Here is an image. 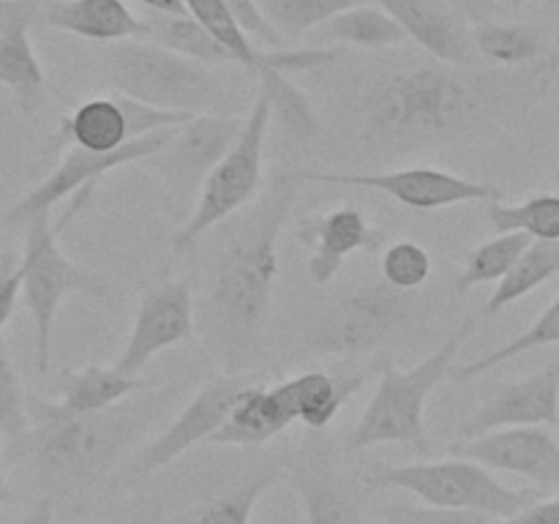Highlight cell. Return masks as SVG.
Returning <instances> with one entry per match:
<instances>
[{
  "label": "cell",
  "mask_w": 559,
  "mask_h": 524,
  "mask_svg": "<svg viewBox=\"0 0 559 524\" xmlns=\"http://www.w3.org/2000/svg\"><path fill=\"white\" fill-rule=\"evenodd\" d=\"M555 76V55L519 69L413 58L360 76L349 115L369 151L404 156L513 123L549 93Z\"/></svg>",
  "instance_id": "1"
},
{
  "label": "cell",
  "mask_w": 559,
  "mask_h": 524,
  "mask_svg": "<svg viewBox=\"0 0 559 524\" xmlns=\"http://www.w3.org/2000/svg\"><path fill=\"white\" fill-rule=\"evenodd\" d=\"M298 186L293 169H276L213 262L207 322L229 366L249 358L260 344L278 276V235L298 200Z\"/></svg>",
  "instance_id": "2"
},
{
  "label": "cell",
  "mask_w": 559,
  "mask_h": 524,
  "mask_svg": "<svg viewBox=\"0 0 559 524\" xmlns=\"http://www.w3.org/2000/svg\"><path fill=\"white\" fill-rule=\"evenodd\" d=\"M156 413L158 404L131 402L102 413L71 415L47 398L27 396L31 426L16 442L41 484L71 495L107 478L118 458L156 420Z\"/></svg>",
  "instance_id": "3"
},
{
  "label": "cell",
  "mask_w": 559,
  "mask_h": 524,
  "mask_svg": "<svg viewBox=\"0 0 559 524\" xmlns=\"http://www.w3.org/2000/svg\"><path fill=\"white\" fill-rule=\"evenodd\" d=\"M98 60L118 96L173 112L233 115V85L218 66L197 63L145 38L104 44Z\"/></svg>",
  "instance_id": "4"
},
{
  "label": "cell",
  "mask_w": 559,
  "mask_h": 524,
  "mask_svg": "<svg viewBox=\"0 0 559 524\" xmlns=\"http://www.w3.org/2000/svg\"><path fill=\"white\" fill-rule=\"evenodd\" d=\"M473 325L475 317L469 314L435 353L426 355L413 369H399L393 360H382L380 385L371 402L366 404L358 424L344 437V451L355 453L374 445H407L420 456H429L426 402L431 391L451 374L453 358Z\"/></svg>",
  "instance_id": "5"
},
{
  "label": "cell",
  "mask_w": 559,
  "mask_h": 524,
  "mask_svg": "<svg viewBox=\"0 0 559 524\" xmlns=\"http://www.w3.org/2000/svg\"><path fill=\"white\" fill-rule=\"evenodd\" d=\"M93 191H96V186H85L82 191H76L58 224H52L49 213H41V216L31 218L25 224V251H22L20 262L22 300L31 311L33 331H36L38 374L49 371L55 320H58L60 303H63L66 295L82 293L91 295V298L107 295V282L93 271H87V267L76 265L74 260H69L58 243V235L69 227V222L80 213V207L91 202Z\"/></svg>",
  "instance_id": "6"
},
{
  "label": "cell",
  "mask_w": 559,
  "mask_h": 524,
  "mask_svg": "<svg viewBox=\"0 0 559 524\" xmlns=\"http://www.w3.org/2000/svg\"><path fill=\"white\" fill-rule=\"evenodd\" d=\"M371 489H402L424 500L426 505L459 508V511L484 513L489 519H506L540 500L535 489H513L497 480L480 464L469 458H440V462L377 464L366 475Z\"/></svg>",
  "instance_id": "7"
},
{
  "label": "cell",
  "mask_w": 559,
  "mask_h": 524,
  "mask_svg": "<svg viewBox=\"0 0 559 524\" xmlns=\"http://www.w3.org/2000/svg\"><path fill=\"white\" fill-rule=\"evenodd\" d=\"M271 120V102L257 87L254 104L243 120V131L202 183L194 211L173 235V251H189L207 229L227 222L254 200L262 183V156H265Z\"/></svg>",
  "instance_id": "8"
},
{
  "label": "cell",
  "mask_w": 559,
  "mask_h": 524,
  "mask_svg": "<svg viewBox=\"0 0 559 524\" xmlns=\"http://www.w3.org/2000/svg\"><path fill=\"white\" fill-rule=\"evenodd\" d=\"M243 120L240 115H191L183 126L175 129L167 147L151 158L162 180L164 205L175 222L183 224L191 216L202 183L222 162L224 153L235 145L243 131Z\"/></svg>",
  "instance_id": "9"
},
{
  "label": "cell",
  "mask_w": 559,
  "mask_h": 524,
  "mask_svg": "<svg viewBox=\"0 0 559 524\" xmlns=\"http://www.w3.org/2000/svg\"><path fill=\"white\" fill-rule=\"evenodd\" d=\"M413 309V295L371 282L338 300L311 325L306 347L314 355H360L380 349Z\"/></svg>",
  "instance_id": "10"
},
{
  "label": "cell",
  "mask_w": 559,
  "mask_h": 524,
  "mask_svg": "<svg viewBox=\"0 0 559 524\" xmlns=\"http://www.w3.org/2000/svg\"><path fill=\"white\" fill-rule=\"evenodd\" d=\"M295 178L304 183L328 186H355L388 194L391 200L413 207V211H437V207L462 205V202H502L506 191L491 183L464 178L437 167H404L385 169V172H314V169H293Z\"/></svg>",
  "instance_id": "11"
},
{
  "label": "cell",
  "mask_w": 559,
  "mask_h": 524,
  "mask_svg": "<svg viewBox=\"0 0 559 524\" xmlns=\"http://www.w3.org/2000/svg\"><path fill=\"white\" fill-rule=\"evenodd\" d=\"M173 134L175 129H164L156 131V134L136 136V140H129L123 147H118V151L112 153H87L82 151V147H69L66 156L60 158L58 167L3 213L5 224H9V227H16V224L25 227L31 218L49 213L58 202H63L66 196L76 194V191H82L85 186H96L98 180L107 172H112V169L126 167V164L134 162H145V158L151 162L156 153H162L164 147H167Z\"/></svg>",
  "instance_id": "12"
},
{
  "label": "cell",
  "mask_w": 559,
  "mask_h": 524,
  "mask_svg": "<svg viewBox=\"0 0 559 524\" xmlns=\"http://www.w3.org/2000/svg\"><path fill=\"white\" fill-rule=\"evenodd\" d=\"M260 382L254 371H227V374L211 377L200 391L191 396V402L180 409L178 418L140 451L136 469L140 473H156V469L173 464L180 453L191 451L200 442H207L222 424L227 420L235 398L249 385Z\"/></svg>",
  "instance_id": "13"
},
{
  "label": "cell",
  "mask_w": 559,
  "mask_h": 524,
  "mask_svg": "<svg viewBox=\"0 0 559 524\" xmlns=\"http://www.w3.org/2000/svg\"><path fill=\"white\" fill-rule=\"evenodd\" d=\"M451 456L469 458L486 469L519 475L540 495L559 491V442L555 431L546 426H516L486 431L473 440H459L451 445Z\"/></svg>",
  "instance_id": "14"
},
{
  "label": "cell",
  "mask_w": 559,
  "mask_h": 524,
  "mask_svg": "<svg viewBox=\"0 0 559 524\" xmlns=\"http://www.w3.org/2000/svg\"><path fill=\"white\" fill-rule=\"evenodd\" d=\"M194 333V295L191 282L173 278L158 284L142 298L131 336L126 338L112 369L126 377H140V371L164 349L186 342Z\"/></svg>",
  "instance_id": "15"
},
{
  "label": "cell",
  "mask_w": 559,
  "mask_h": 524,
  "mask_svg": "<svg viewBox=\"0 0 559 524\" xmlns=\"http://www.w3.org/2000/svg\"><path fill=\"white\" fill-rule=\"evenodd\" d=\"M516 426L559 429V364L546 366L519 382L495 388L459 426V434L462 440H473L486 431L516 429Z\"/></svg>",
  "instance_id": "16"
},
{
  "label": "cell",
  "mask_w": 559,
  "mask_h": 524,
  "mask_svg": "<svg viewBox=\"0 0 559 524\" xmlns=\"http://www.w3.org/2000/svg\"><path fill=\"white\" fill-rule=\"evenodd\" d=\"M429 58L453 66H475L467 16L445 0H374Z\"/></svg>",
  "instance_id": "17"
},
{
  "label": "cell",
  "mask_w": 559,
  "mask_h": 524,
  "mask_svg": "<svg viewBox=\"0 0 559 524\" xmlns=\"http://www.w3.org/2000/svg\"><path fill=\"white\" fill-rule=\"evenodd\" d=\"M300 243L309 246V276L314 284H331L355 251L374 249L382 240L380 229L371 227L369 216L358 207H336L317 213L298 229Z\"/></svg>",
  "instance_id": "18"
},
{
  "label": "cell",
  "mask_w": 559,
  "mask_h": 524,
  "mask_svg": "<svg viewBox=\"0 0 559 524\" xmlns=\"http://www.w3.org/2000/svg\"><path fill=\"white\" fill-rule=\"evenodd\" d=\"M364 382L366 374L331 377L325 371H304V374L267 388V398L287 426L300 420L306 429L322 431L353 402Z\"/></svg>",
  "instance_id": "19"
},
{
  "label": "cell",
  "mask_w": 559,
  "mask_h": 524,
  "mask_svg": "<svg viewBox=\"0 0 559 524\" xmlns=\"http://www.w3.org/2000/svg\"><path fill=\"white\" fill-rule=\"evenodd\" d=\"M38 20L52 31L98 44L145 38V25L123 0H52L44 5Z\"/></svg>",
  "instance_id": "20"
},
{
  "label": "cell",
  "mask_w": 559,
  "mask_h": 524,
  "mask_svg": "<svg viewBox=\"0 0 559 524\" xmlns=\"http://www.w3.org/2000/svg\"><path fill=\"white\" fill-rule=\"evenodd\" d=\"M309 524H364L358 497L331 456H304L289 473Z\"/></svg>",
  "instance_id": "21"
},
{
  "label": "cell",
  "mask_w": 559,
  "mask_h": 524,
  "mask_svg": "<svg viewBox=\"0 0 559 524\" xmlns=\"http://www.w3.org/2000/svg\"><path fill=\"white\" fill-rule=\"evenodd\" d=\"M0 85L9 87L16 107L25 115H36L47 102V76L27 22L0 33Z\"/></svg>",
  "instance_id": "22"
},
{
  "label": "cell",
  "mask_w": 559,
  "mask_h": 524,
  "mask_svg": "<svg viewBox=\"0 0 559 524\" xmlns=\"http://www.w3.org/2000/svg\"><path fill=\"white\" fill-rule=\"evenodd\" d=\"M147 380L142 377H126L115 369H104V366H85L82 371L66 369L58 377V404L63 413L71 415H87L102 413V409L115 407L123 398L134 396L136 391H147Z\"/></svg>",
  "instance_id": "23"
},
{
  "label": "cell",
  "mask_w": 559,
  "mask_h": 524,
  "mask_svg": "<svg viewBox=\"0 0 559 524\" xmlns=\"http://www.w3.org/2000/svg\"><path fill=\"white\" fill-rule=\"evenodd\" d=\"M58 142H71L87 153H112L129 142L126 118L115 96L87 98L60 120Z\"/></svg>",
  "instance_id": "24"
},
{
  "label": "cell",
  "mask_w": 559,
  "mask_h": 524,
  "mask_svg": "<svg viewBox=\"0 0 559 524\" xmlns=\"http://www.w3.org/2000/svg\"><path fill=\"white\" fill-rule=\"evenodd\" d=\"M284 429H287V424L278 418L271 398H267V385L260 380L254 382V385L246 388V391L235 398L227 420H224L222 429L207 440V445H265L267 440L278 437Z\"/></svg>",
  "instance_id": "25"
},
{
  "label": "cell",
  "mask_w": 559,
  "mask_h": 524,
  "mask_svg": "<svg viewBox=\"0 0 559 524\" xmlns=\"http://www.w3.org/2000/svg\"><path fill=\"white\" fill-rule=\"evenodd\" d=\"M145 25V41L158 44V47L178 52L183 58L197 60L205 66H218V69H229L235 66L233 55L189 14H156L147 11L142 20Z\"/></svg>",
  "instance_id": "26"
},
{
  "label": "cell",
  "mask_w": 559,
  "mask_h": 524,
  "mask_svg": "<svg viewBox=\"0 0 559 524\" xmlns=\"http://www.w3.org/2000/svg\"><path fill=\"white\" fill-rule=\"evenodd\" d=\"M559 276V240H533V243L524 249V254L519 257L516 265L511 267L506 278L495 287V293L489 295L484 306L486 317L500 314L502 309L513 306L516 300H522L524 295L535 293L538 287H544L549 278Z\"/></svg>",
  "instance_id": "27"
},
{
  "label": "cell",
  "mask_w": 559,
  "mask_h": 524,
  "mask_svg": "<svg viewBox=\"0 0 559 524\" xmlns=\"http://www.w3.org/2000/svg\"><path fill=\"white\" fill-rule=\"evenodd\" d=\"M475 55L500 69H519L544 58V38L522 22H480L473 31Z\"/></svg>",
  "instance_id": "28"
},
{
  "label": "cell",
  "mask_w": 559,
  "mask_h": 524,
  "mask_svg": "<svg viewBox=\"0 0 559 524\" xmlns=\"http://www.w3.org/2000/svg\"><path fill=\"white\" fill-rule=\"evenodd\" d=\"M322 36L358 49H393L407 41L402 27L380 5L371 3H360L333 16L328 25H322Z\"/></svg>",
  "instance_id": "29"
},
{
  "label": "cell",
  "mask_w": 559,
  "mask_h": 524,
  "mask_svg": "<svg viewBox=\"0 0 559 524\" xmlns=\"http://www.w3.org/2000/svg\"><path fill=\"white\" fill-rule=\"evenodd\" d=\"M278 475H282L278 467L257 469L243 484H238L227 495L216 497V500H207L202 505L191 508L175 524H251L254 508L260 505L262 495L276 484Z\"/></svg>",
  "instance_id": "30"
},
{
  "label": "cell",
  "mask_w": 559,
  "mask_h": 524,
  "mask_svg": "<svg viewBox=\"0 0 559 524\" xmlns=\"http://www.w3.org/2000/svg\"><path fill=\"white\" fill-rule=\"evenodd\" d=\"M257 80H260V91L271 102V118H276L287 134H293L295 140H314L320 134L322 123L314 104L298 85L287 80V74L265 69L257 74Z\"/></svg>",
  "instance_id": "31"
},
{
  "label": "cell",
  "mask_w": 559,
  "mask_h": 524,
  "mask_svg": "<svg viewBox=\"0 0 559 524\" xmlns=\"http://www.w3.org/2000/svg\"><path fill=\"white\" fill-rule=\"evenodd\" d=\"M551 344H559V295L551 300L549 309H546L544 314L527 327V331L519 333L516 338H511V342L502 344V347L469 360V364L456 366V369H451V374L448 377H451L453 382H469L475 380V377L486 374V371L497 369V366L508 364V360L519 358V355L533 353V349H540V347H551Z\"/></svg>",
  "instance_id": "32"
},
{
  "label": "cell",
  "mask_w": 559,
  "mask_h": 524,
  "mask_svg": "<svg viewBox=\"0 0 559 524\" xmlns=\"http://www.w3.org/2000/svg\"><path fill=\"white\" fill-rule=\"evenodd\" d=\"M486 216L497 233H522L530 240H559V194H533L519 205L489 202Z\"/></svg>",
  "instance_id": "33"
},
{
  "label": "cell",
  "mask_w": 559,
  "mask_h": 524,
  "mask_svg": "<svg viewBox=\"0 0 559 524\" xmlns=\"http://www.w3.org/2000/svg\"><path fill=\"white\" fill-rule=\"evenodd\" d=\"M533 243L522 233H497V238L480 243L464 262V271L456 278V293H469L480 284H500L511 273L524 249Z\"/></svg>",
  "instance_id": "34"
},
{
  "label": "cell",
  "mask_w": 559,
  "mask_h": 524,
  "mask_svg": "<svg viewBox=\"0 0 559 524\" xmlns=\"http://www.w3.org/2000/svg\"><path fill=\"white\" fill-rule=\"evenodd\" d=\"M257 3L267 22L282 33V38H300L314 27L328 25L342 11L369 0H257Z\"/></svg>",
  "instance_id": "35"
},
{
  "label": "cell",
  "mask_w": 559,
  "mask_h": 524,
  "mask_svg": "<svg viewBox=\"0 0 559 524\" xmlns=\"http://www.w3.org/2000/svg\"><path fill=\"white\" fill-rule=\"evenodd\" d=\"M431 271H435V262L418 240H396V243L388 246L380 262L382 282L399 293L409 295L429 282Z\"/></svg>",
  "instance_id": "36"
},
{
  "label": "cell",
  "mask_w": 559,
  "mask_h": 524,
  "mask_svg": "<svg viewBox=\"0 0 559 524\" xmlns=\"http://www.w3.org/2000/svg\"><path fill=\"white\" fill-rule=\"evenodd\" d=\"M31 426L27 418V393L22 388L16 366L11 360L9 347L0 338V434L9 440H20Z\"/></svg>",
  "instance_id": "37"
},
{
  "label": "cell",
  "mask_w": 559,
  "mask_h": 524,
  "mask_svg": "<svg viewBox=\"0 0 559 524\" xmlns=\"http://www.w3.org/2000/svg\"><path fill=\"white\" fill-rule=\"evenodd\" d=\"M115 102H118L120 112L126 118V131H129V140H136V136L156 134V131L164 129H178L186 120L191 118L189 112H173V109L151 107L145 102H136V98L118 96L115 93Z\"/></svg>",
  "instance_id": "38"
},
{
  "label": "cell",
  "mask_w": 559,
  "mask_h": 524,
  "mask_svg": "<svg viewBox=\"0 0 559 524\" xmlns=\"http://www.w3.org/2000/svg\"><path fill=\"white\" fill-rule=\"evenodd\" d=\"M388 524H491L495 519L475 511H459V508L440 505H409V502H391L385 508Z\"/></svg>",
  "instance_id": "39"
},
{
  "label": "cell",
  "mask_w": 559,
  "mask_h": 524,
  "mask_svg": "<svg viewBox=\"0 0 559 524\" xmlns=\"http://www.w3.org/2000/svg\"><path fill=\"white\" fill-rule=\"evenodd\" d=\"M227 5H229V11H233L238 27L246 33V38H249V41L251 38H257V41H260V49L262 47L282 49V44H284L282 33H278L271 22H267V16L262 14V9L257 0H227Z\"/></svg>",
  "instance_id": "40"
},
{
  "label": "cell",
  "mask_w": 559,
  "mask_h": 524,
  "mask_svg": "<svg viewBox=\"0 0 559 524\" xmlns=\"http://www.w3.org/2000/svg\"><path fill=\"white\" fill-rule=\"evenodd\" d=\"M22 298V273L14 257L0 260V331L11 320L16 309V300Z\"/></svg>",
  "instance_id": "41"
},
{
  "label": "cell",
  "mask_w": 559,
  "mask_h": 524,
  "mask_svg": "<svg viewBox=\"0 0 559 524\" xmlns=\"http://www.w3.org/2000/svg\"><path fill=\"white\" fill-rule=\"evenodd\" d=\"M491 524H559V495L549 497V500H535L516 511L513 516L495 519Z\"/></svg>",
  "instance_id": "42"
},
{
  "label": "cell",
  "mask_w": 559,
  "mask_h": 524,
  "mask_svg": "<svg viewBox=\"0 0 559 524\" xmlns=\"http://www.w3.org/2000/svg\"><path fill=\"white\" fill-rule=\"evenodd\" d=\"M38 14H41V0H0V33L20 22L33 25Z\"/></svg>",
  "instance_id": "43"
},
{
  "label": "cell",
  "mask_w": 559,
  "mask_h": 524,
  "mask_svg": "<svg viewBox=\"0 0 559 524\" xmlns=\"http://www.w3.org/2000/svg\"><path fill=\"white\" fill-rule=\"evenodd\" d=\"M445 3H451L459 14L467 16V22H478V25L506 16L500 0H445Z\"/></svg>",
  "instance_id": "44"
},
{
  "label": "cell",
  "mask_w": 559,
  "mask_h": 524,
  "mask_svg": "<svg viewBox=\"0 0 559 524\" xmlns=\"http://www.w3.org/2000/svg\"><path fill=\"white\" fill-rule=\"evenodd\" d=\"M14 524H55L52 502H49V500L38 502L36 508H31V511H27L22 519H16Z\"/></svg>",
  "instance_id": "45"
},
{
  "label": "cell",
  "mask_w": 559,
  "mask_h": 524,
  "mask_svg": "<svg viewBox=\"0 0 559 524\" xmlns=\"http://www.w3.org/2000/svg\"><path fill=\"white\" fill-rule=\"evenodd\" d=\"M136 3L145 5L147 11H156V14H186L183 0H136Z\"/></svg>",
  "instance_id": "46"
},
{
  "label": "cell",
  "mask_w": 559,
  "mask_h": 524,
  "mask_svg": "<svg viewBox=\"0 0 559 524\" xmlns=\"http://www.w3.org/2000/svg\"><path fill=\"white\" fill-rule=\"evenodd\" d=\"M14 502V491H11L9 478H5V464H3V451H0V505H9Z\"/></svg>",
  "instance_id": "47"
}]
</instances>
